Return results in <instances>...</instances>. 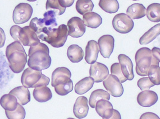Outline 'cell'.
I'll return each instance as SVG.
<instances>
[{
	"label": "cell",
	"instance_id": "obj_9",
	"mask_svg": "<svg viewBox=\"0 0 160 119\" xmlns=\"http://www.w3.org/2000/svg\"><path fill=\"white\" fill-rule=\"evenodd\" d=\"M103 84L109 94L113 97H121L124 93V88L122 83L113 75H108V78L103 81Z\"/></svg>",
	"mask_w": 160,
	"mask_h": 119
},
{
	"label": "cell",
	"instance_id": "obj_18",
	"mask_svg": "<svg viewBox=\"0 0 160 119\" xmlns=\"http://www.w3.org/2000/svg\"><path fill=\"white\" fill-rule=\"evenodd\" d=\"M9 94H12L17 98L18 103L21 105H25L31 101L30 92L24 86H19L12 89Z\"/></svg>",
	"mask_w": 160,
	"mask_h": 119
},
{
	"label": "cell",
	"instance_id": "obj_12",
	"mask_svg": "<svg viewBox=\"0 0 160 119\" xmlns=\"http://www.w3.org/2000/svg\"><path fill=\"white\" fill-rule=\"evenodd\" d=\"M115 40L110 35H105L98 39V45L101 54L105 58H109L113 52Z\"/></svg>",
	"mask_w": 160,
	"mask_h": 119
},
{
	"label": "cell",
	"instance_id": "obj_17",
	"mask_svg": "<svg viewBox=\"0 0 160 119\" xmlns=\"http://www.w3.org/2000/svg\"><path fill=\"white\" fill-rule=\"evenodd\" d=\"M95 108L97 113L105 119H110L113 114V106L108 100H99L97 102Z\"/></svg>",
	"mask_w": 160,
	"mask_h": 119
},
{
	"label": "cell",
	"instance_id": "obj_1",
	"mask_svg": "<svg viewBox=\"0 0 160 119\" xmlns=\"http://www.w3.org/2000/svg\"><path fill=\"white\" fill-rule=\"evenodd\" d=\"M49 53V48L43 43H39L36 45L31 46L28 52V66L37 71L48 68L51 64Z\"/></svg>",
	"mask_w": 160,
	"mask_h": 119
},
{
	"label": "cell",
	"instance_id": "obj_32",
	"mask_svg": "<svg viewBox=\"0 0 160 119\" xmlns=\"http://www.w3.org/2000/svg\"><path fill=\"white\" fill-rule=\"evenodd\" d=\"M46 8L47 11H53L56 15H62L66 10V8L60 5L58 0H47Z\"/></svg>",
	"mask_w": 160,
	"mask_h": 119
},
{
	"label": "cell",
	"instance_id": "obj_11",
	"mask_svg": "<svg viewBox=\"0 0 160 119\" xmlns=\"http://www.w3.org/2000/svg\"><path fill=\"white\" fill-rule=\"evenodd\" d=\"M89 75L94 80V82L99 83L105 80L109 75L108 69L103 64L96 62L92 64L90 69Z\"/></svg>",
	"mask_w": 160,
	"mask_h": 119
},
{
	"label": "cell",
	"instance_id": "obj_20",
	"mask_svg": "<svg viewBox=\"0 0 160 119\" xmlns=\"http://www.w3.org/2000/svg\"><path fill=\"white\" fill-rule=\"evenodd\" d=\"M33 97L39 103H46L52 97L51 91L47 86L36 87L33 91Z\"/></svg>",
	"mask_w": 160,
	"mask_h": 119
},
{
	"label": "cell",
	"instance_id": "obj_22",
	"mask_svg": "<svg viewBox=\"0 0 160 119\" xmlns=\"http://www.w3.org/2000/svg\"><path fill=\"white\" fill-rule=\"evenodd\" d=\"M127 12L131 19H139L146 16V9L142 4L134 3L128 8Z\"/></svg>",
	"mask_w": 160,
	"mask_h": 119
},
{
	"label": "cell",
	"instance_id": "obj_25",
	"mask_svg": "<svg viewBox=\"0 0 160 119\" xmlns=\"http://www.w3.org/2000/svg\"><path fill=\"white\" fill-rule=\"evenodd\" d=\"M160 34V24H157L145 33L139 39L141 45H147L154 40Z\"/></svg>",
	"mask_w": 160,
	"mask_h": 119
},
{
	"label": "cell",
	"instance_id": "obj_7",
	"mask_svg": "<svg viewBox=\"0 0 160 119\" xmlns=\"http://www.w3.org/2000/svg\"><path fill=\"white\" fill-rule=\"evenodd\" d=\"M33 8L27 3H20L15 7L13 11V21L16 24L28 22L33 14Z\"/></svg>",
	"mask_w": 160,
	"mask_h": 119
},
{
	"label": "cell",
	"instance_id": "obj_21",
	"mask_svg": "<svg viewBox=\"0 0 160 119\" xmlns=\"http://www.w3.org/2000/svg\"><path fill=\"white\" fill-rule=\"evenodd\" d=\"M83 21L87 27L96 29L102 24V19L98 14L90 12L83 15Z\"/></svg>",
	"mask_w": 160,
	"mask_h": 119
},
{
	"label": "cell",
	"instance_id": "obj_24",
	"mask_svg": "<svg viewBox=\"0 0 160 119\" xmlns=\"http://www.w3.org/2000/svg\"><path fill=\"white\" fill-rule=\"evenodd\" d=\"M94 81L91 77L84 78L75 86V92L78 94H83L89 91L93 87Z\"/></svg>",
	"mask_w": 160,
	"mask_h": 119
},
{
	"label": "cell",
	"instance_id": "obj_31",
	"mask_svg": "<svg viewBox=\"0 0 160 119\" xmlns=\"http://www.w3.org/2000/svg\"><path fill=\"white\" fill-rule=\"evenodd\" d=\"M43 16L44 18L43 20L44 24L47 29L46 31L50 30L58 26V24L56 22V15L53 11H48L47 12H46L43 15Z\"/></svg>",
	"mask_w": 160,
	"mask_h": 119
},
{
	"label": "cell",
	"instance_id": "obj_5",
	"mask_svg": "<svg viewBox=\"0 0 160 119\" xmlns=\"http://www.w3.org/2000/svg\"><path fill=\"white\" fill-rule=\"evenodd\" d=\"M21 82L26 88H36L47 86L50 83V78L42 73L41 71H37L28 68L22 73Z\"/></svg>",
	"mask_w": 160,
	"mask_h": 119
},
{
	"label": "cell",
	"instance_id": "obj_29",
	"mask_svg": "<svg viewBox=\"0 0 160 119\" xmlns=\"http://www.w3.org/2000/svg\"><path fill=\"white\" fill-rule=\"evenodd\" d=\"M99 6L103 11L110 14L115 13L119 9V2L117 0H100Z\"/></svg>",
	"mask_w": 160,
	"mask_h": 119
},
{
	"label": "cell",
	"instance_id": "obj_28",
	"mask_svg": "<svg viewBox=\"0 0 160 119\" xmlns=\"http://www.w3.org/2000/svg\"><path fill=\"white\" fill-rule=\"evenodd\" d=\"M146 15L149 21L154 22H160V3H154L149 5L147 8Z\"/></svg>",
	"mask_w": 160,
	"mask_h": 119
},
{
	"label": "cell",
	"instance_id": "obj_35",
	"mask_svg": "<svg viewBox=\"0 0 160 119\" xmlns=\"http://www.w3.org/2000/svg\"><path fill=\"white\" fill-rule=\"evenodd\" d=\"M73 89V83L72 80L67 83L62 85H59L55 87V90L58 94L60 96H65L68 94Z\"/></svg>",
	"mask_w": 160,
	"mask_h": 119
},
{
	"label": "cell",
	"instance_id": "obj_26",
	"mask_svg": "<svg viewBox=\"0 0 160 119\" xmlns=\"http://www.w3.org/2000/svg\"><path fill=\"white\" fill-rule=\"evenodd\" d=\"M17 98L11 94H6L0 99V105L5 111H14L18 105Z\"/></svg>",
	"mask_w": 160,
	"mask_h": 119
},
{
	"label": "cell",
	"instance_id": "obj_3",
	"mask_svg": "<svg viewBox=\"0 0 160 119\" xmlns=\"http://www.w3.org/2000/svg\"><path fill=\"white\" fill-rule=\"evenodd\" d=\"M10 33L16 42L24 46L31 47L40 43L37 34L29 26L22 28L19 26L14 25L10 29Z\"/></svg>",
	"mask_w": 160,
	"mask_h": 119
},
{
	"label": "cell",
	"instance_id": "obj_37",
	"mask_svg": "<svg viewBox=\"0 0 160 119\" xmlns=\"http://www.w3.org/2000/svg\"><path fill=\"white\" fill-rule=\"evenodd\" d=\"M137 85L142 91L148 90L151 87L155 86V85L150 80L148 77L142 78L139 79L137 82Z\"/></svg>",
	"mask_w": 160,
	"mask_h": 119
},
{
	"label": "cell",
	"instance_id": "obj_42",
	"mask_svg": "<svg viewBox=\"0 0 160 119\" xmlns=\"http://www.w3.org/2000/svg\"><path fill=\"white\" fill-rule=\"evenodd\" d=\"M103 119H105L103 118ZM122 119V117H121V115L120 114L119 111L116 110H113V114L112 117H111L110 119Z\"/></svg>",
	"mask_w": 160,
	"mask_h": 119
},
{
	"label": "cell",
	"instance_id": "obj_33",
	"mask_svg": "<svg viewBox=\"0 0 160 119\" xmlns=\"http://www.w3.org/2000/svg\"><path fill=\"white\" fill-rule=\"evenodd\" d=\"M148 75L149 80L155 85H160V68L159 66L151 65L149 67Z\"/></svg>",
	"mask_w": 160,
	"mask_h": 119
},
{
	"label": "cell",
	"instance_id": "obj_41",
	"mask_svg": "<svg viewBox=\"0 0 160 119\" xmlns=\"http://www.w3.org/2000/svg\"><path fill=\"white\" fill-rule=\"evenodd\" d=\"M6 35L2 29L0 28V48H2L5 43Z\"/></svg>",
	"mask_w": 160,
	"mask_h": 119
},
{
	"label": "cell",
	"instance_id": "obj_2",
	"mask_svg": "<svg viewBox=\"0 0 160 119\" xmlns=\"http://www.w3.org/2000/svg\"><path fill=\"white\" fill-rule=\"evenodd\" d=\"M6 56L12 72L15 73L22 72L27 62V55L22 45L16 41L8 45L6 49Z\"/></svg>",
	"mask_w": 160,
	"mask_h": 119
},
{
	"label": "cell",
	"instance_id": "obj_45",
	"mask_svg": "<svg viewBox=\"0 0 160 119\" xmlns=\"http://www.w3.org/2000/svg\"><path fill=\"white\" fill-rule=\"evenodd\" d=\"M132 1H138V0H132Z\"/></svg>",
	"mask_w": 160,
	"mask_h": 119
},
{
	"label": "cell",
	"instance_id": "obj_30",
	"mask_svg": "<svg viewBox=\"0 0 160 119\" xmlns=\"http://www.w3.org/2000/svg\"><path fill=\"white\" fill-rule=\"evenodd\" d=\"M75 7L78 12L83 15L92 11L94 4L91 0H78Z\"/></svg>",
	"mask_w": 160,
	"mask_h": 119
},
{
	"label": "cell",
	"instance_id": "obj_6",
	"mask_svg": "<svg viewBox=\"0 0 160 119\" xmlns=\"http://www.w3.org/2000/svg\"><path fill=\"white\" fill-rule=\"evenodd\" d=\"M137 75L141 76H148L149 67L151 66L152 53L148 48H142L137 52L135 56Z\"/></svg>",
	"mask_w": 160,
	"mask_h": 119
},
{
	"label": "cell",
	"instance_id": "obj_10",
	"mask_svg": "<svg viewBox=\"0 0 160 119\" xmlns=\"http://www.w3.org/2000/svg\"><path fill=\"white\" fill-rule=\"evenodd\" d=\"M68 35L74 38L83 36L86 30L83 20L78 17H73L68 22Z\"/></svg>",
	"mask_w": 160,
	"mask_h": 119
},
{
	"label": "cell",
	"instance_id": "obj_44",
	"mask_svg": "<svg viewBox=\"0 0 160 119\" xmlns=\"http://www.w3.org/2000/svg\"><path fill=\"white\" fill-rule=\"evenodd\" d=\"M74 119V118H72V117H70V118H68V119Z\"/></svg>",
	"mask_w": 160,
	"mask_h": 119
},
{
	"label": "cell",
	"instance_id": "obj_39",
	"mask_svg": "<svg viewBox=\"0 0 160 119\" xmlns=\"http://www.w3.org/2000/svg\"><path fill=\"white\" fill-rule=\"evenodd\" d=\"M139 119H160V117L156 114L148 112L142 114Z\"/></svg>",
	"mask_w": 160,
	"mask_h": 119
},
{
	"label": "cell",
	"instance_id": "obj_36",
	"mask_svg": "<svg viewBox=\"0 0 160 119\" xmlns=\"http://www.w3.org/2000/svg\"><path fill=\"white\" fill-rule=\"evenodd\" d=\"M111 75L116 76L119 79V81L121 83H124L127 80V79L122 74L120 68V66L119 63H113L111 66Z\"/></svg>",
	"mask_w": 160,
	"mask_h": 119
},
{
	"label": "cell",
	"instance_id": "obj_8",
	"mask_svg": "<svg viewBox=\"0 0 160 119\" xmlns=\"http://www.w3.org/2000/svg\"><path fill=\"white\" fill-rule=\"evenodd\" d=\"M112 26L119 33L127 34L134 28V22L127 14L120 13L113 17Z\"/></svg>",
	"mask_w": 160,
	"mask_h": 119
},
{
	"label": "cell",
	"instance_id": "obj_14",
	"mask_svg": "<svg viewBox=\"0 0 160 119\" xmlns=\"http://www.w3.org/2000/svg\"><path fill=\"white\" fill-rule=\"evenodd\" d=\"M158 101V94L153 91H143L139 93L137 96L138 104L142 107H151L155 105Z\"/></svg>",
	"mask_w": 160,
	"mask_h": 119
},
{
	"label": "cell",
	"instance_id": "obj_43",
	"mask_svg": "<svg viewBox=\"0 0 160 119\" xmlns=\"http://www.w3.org/2000/svg\"><path fill=\"white\" fill-rule=\"evenodd\" d=\"M28 1H29V2H34V1H36L37 0H27Z\"/></svg>",
	"mask_w": 160,
	"mask_h": 119
},
{
	"label": "cell",
	"instance_id": "obj_13",
	"mask_svg": "<svg viewBox=\"0 0 160 119\" xmlns=\"http://www.w3.org/2000/svg\"><path fill=\"white\" fill-rule=\"evenodd\" d=\"M71 72L66 67L56 68L52 75V86L55 87L57 85L67 83L71 80Z\"/></svg>",
	"mask_w": 160,
	"mask_h": 119
},
{
	"label": "cell",
	"instance_id": "obj_34",
	"mask_svg": "<svg viewBox=\"0 0 160 119\" xmlns=\"http://www.w3.org/2000/svg\"><path fill=\"white\" fill-rule=\"evenodd\" d=\"M5 114L8 119H24L26 115L25 109L19 103L14 111H5Z\"/></svg>",
	"mask_w": 160,
	"mask_h": 119
},
{
	"label": "cell",
	"instance_id": "obj_4",
	"mask_svg": "<svg viewBox=\"0 0 160 119\" xmlns=\"http://www.w3.org/2000/svg\"><path fill=\"white\" fill-rule=\"evenodd\" d=\"M68 36V27L65 24H62L58 28L46 31L43 33L38 35V37L42 40L47 42L53 47L58 48L64 46Z\"/></svg>",
	"mask_w": 160,
	"mask_h": 119
},
{
	"label": "cell",
	"instance_id": "obj_23",
	"mask_svg": "<svg viewBox=\"0 0 160 119\" xmlns=\"http://www.w3.org/2000/svg\"><path fill=\"white\" fill-rule=\"evenodd\" d=\"M67 56L72 63H79L84 57V52L78 45H71L68 49Z\"/></svg>",
	"mask_w": 160,
	"mask_h": 119
},
{
	"label": "cell",
	"instance_id": "obj_38",
	"mask_svg": "<svg viewBox=\"0 0 160 119\" xmlns=\"http://www.w3.org/2000/svg\"><path fill=\"white\" fill-rule=\"evenodd\" d=\"M152 53V62L151 65L159 66L160 61V48L154 47L151 50Z\"/></svg>",
	"mask_w": 160,
	"mask_h": 119
},
{
	"label": "cell",
	"instance_id": "obj_15",
	"mask_svg": "<svg viewBox=\"0 0 160 119\" xmlns=\"http://www.w3.org/2000/svg\"><path fill=\"white\" fill-rule=\"evenodd\" d=\"M119 64L121 70L125 77L127 80H132L134 78L133 73V64L132 61L125 54H120L118 56Z\"/></svg>",
	"mask_w": 160,
	"mask_h": 119
},
{
	"label": "cell",
	"instance_id": "obj_27",
	"mask_svg": "<svg viewBox=\"0 0 160 119\" xmlns=\"http://www.w3.org/2000/svg\"><path fill=\"white\" fill-rule=\"evenodd\" d=\"M110 94L102 89H96L92 92L89 100V104L92 108H95L97 102L99 100H110Z\"/></svg>",
	"mask_w": 160,
	"mask_h": 119
},
{
	"label": "cell",
	"instance_id": "obj_40",
	"mask_svg": "<svg viewBox=\"0 0 160 119\" xmlns=\"http://www.w3.org/2000/svg\"><path fill=\"white\" fill-rule=\"evenodd\" d=\"M60 5L61 7L66 8L72 6L75 0H58Z\"/></svg>",
	"mask_w": 160,
	"mask_h": 119
},
{
	"label": "cell",
	"instance_id": "obj_19",
	"mask_svg": "<svg viewBox=\"0 0 160 119\" xmlns=\"http://www.w3.org/2000/svg\"><path fill=\"white\" fill-rule=\"evenodd\" d=\"M99 53L98 43L95 40H90L88 42L86 48L85 60L87 63L92 64L96 62Z\"/></svg>",
	"mask_w": 160,
	"mask_h": 119
},
{
	"label": "cell",
	"instance_id": "obj_16",
	"mask_svg": "<svg viewBox=\"0 0 160 119\" xmlns=\"http://www.w3.org/2000/svg\"><path fill=\"white\" fill-rule=\"evenodd\" d=\"M88 111V100L87 97L84 96L78 97L73 108L75 117L78 119H83L87 116Z\"/></svg>",
	"mask_w": 160,
	"mask_h": 119
}]
</instances>
